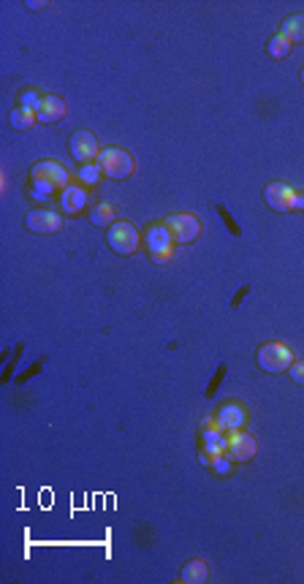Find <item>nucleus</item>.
<instances>
[{
    "label": "nucleus",
    "instance_id": "f257e3e1",
    "mask_svg": "<svg viewBox=\"0 0 304 584\" xmlns=\"http://www.w3.org/2000/svg\"><path fill=\"white\" fill-rule=\"evenodd\" d=\"M30 179H33V185H36V196H41V198L54 193V191H60V188H68V172H66V166H63L60 160H52V158L36 160L33 169H30Z\"/></svg>",
    "mask_w": 304,
    "mask_h": 584
},
{
    "label": "nucleus",
    "instance_id": "f03ea898",
    "mask_svg": "<svg viewBox=\"0 0 304 584\" xmlns=\"http://www.w3.org/2000/svg\"><path fill=\"white\" fill-rule=\"evenodd\" d=\"M255 362H258V367L264 372H269V375H280V372L291 370V364L296 362V356H293V351L288 348L286 342H264V345L258 348V354H255Z\"/></svg>",
    "mask_w": 304,
    "mask_h": 584
},
{
    "label": "nucleus",
    "instance_id": "7ed1b4c3",
    "mask_svg": "<svg viewBox=\"0 0 304 584\" xmlns=\"http://www.w3.org/2000/svg\"><path fill=\"white\" fill-rule=\"evenodd\" d=\"M95 163H98V169H101L109 179H128L133 174V169H136L133 155L126 153L123 147H107V150H101V155H98Z\"/></svg>",
    "mask_w": 304,
    "mask_h": 584
},
{
    "label": "nucleus",
    "instance_id": "20e7f679",
    "mask_svg": "<svg viewBox=\"0 0 304 584\" xmlns=\"http://www.w3.org/2000/svg\"><path fill=\"white\" fill-rule=\"evenodd\" d=\"M107 242H109V248L114 250L117 256H130L133 250L139 248V231H136L133 223L117 220V223H111V226H109Z\"/></svg>",
    "mask_w": 304,
    "mask_h": 584
},
{
    "label": "nucleus",
    "instance_id": "39448f33",
    "mask_svg": "<svg viewBox=\"0 0 304 584\" xmlns=\"http://www.w3.org/2000/svg\"><path fill=\"white\" fill-rule=\"evenodd\" d=\"M166 229L171 231V239L177 245H188L201 237V220L188 213H174L166 217Z\"/></svg>",
    "mask_w": 304,
    "mask_h": 584
},
{
    "label": "nucleus",
    "instance_id": "423d86ee",
    "mask_svg": "<svg viewBox=\"0 0 304 584\" xmlns=\"http://www.w3.org/2000/svg\"><path fill=\"white\" fill-rule=\"evenodd\" d=\"M264 201L274 213H291V210H296V191L283 179H274L264 188Z\"/></svg>",
    "mask_w": 304,
    "mask_h": 584
},
{
    "label": "nucleus",
    "instance_id": "0eeeda50",
    "mask_svg": "<svg viewBox=\"0 0 304 584\" xmlns=\"http://www.w3.org/2000/svg\"><path fill=\"white\" fill-rule=\"evenodd\" d=\"M68 147H71V155L79 160L82 166H85V163H92V160H98V155H101V147H98L95 133H92V131H85V128L73 131L71 139H68Z\"/></svg>",
    "mask_w": 304,
    "mask_h": 584
},
{
    "label": "nucleus",
    "instance_id": "6e6552de",
    "mask_svg": "<svg viewBox=\"0 0 304 584\" xmlns=\"http://www.w3.org/2000/svg\"><path fill=\"white\" fill-rule=\"evenodd\" d=\"M25 226L33 234H57L63 229V217L54 213V210H30L28 217H25Z\"/></svg>",
    "mask_w": 304,
    "mask_h": 584
},
{
    "label": "nucleus",
    "instance_id": "1a4fd4ad",
    "mask_svg": "<svg viewBox=\"0 0 304 584\" xmlns=\"http://www.w3.org/2000/svg\"><path fill=\"white\" fill-rule=\"evenodd\" d=\"M171 242H174V239H171V231L166 229V223L152 226V229L147 231V248H150V253H152L155 261H166V258H169Z\"/></svg>",
    "mask_w": 304,
    "mask_h": 584
},
{
    "label": "nucleus",
    "instance_id": "9d476101",
    "mask_svg": "<svg viewBox=\"0 0 304 584\" xmlns=\"http://www.w3.org/2000/svg\"><path fill=\"white\" fill-rule=\"evenodd\" d=\"M258 454V443L250 432H236L229 441V457L233 462H250Z\"/></svg>",
    "mask_w": 304,
    "mask_h": 584
},
{
    "label": "nucleus",
    "instance_id": "9b49d317",
    "mask_svg": "<svg viewBox=\"0 0 304 584\" xmlns=\"http://www.w3.org/2000/svg\"><path fill=\"white\" fill-rule=\"evenodd\" d=\"M66 112H68V104L60 98V95H44V101H41V107H38V123H57V120H63L66 117Z\"/></svg>",
    "mask_w": 304,
    "mask_h": 584
},
{
    "label": "nucleus",
    "instance_id": "f8f14e48",
    "mask_svg": "<svg viewBox=\"0 0 304 584\" xmlns=\"http://www.w3.org/2000/svg\"><path fill=\"white\" fill-rule=\"evenodd\" d=\"M60 207H63L68 215H79L85 207H87V191H85V188H76V185L63 188V193H60Z\"/></svg>",
    "mask_w": 304,
    "mask_h": 584
},
{
    "label": "nucleus",
    "instance_id": "ddd939ff",
    "mask_svg": "<svg viewBox=\"0 0 304 584\" xmlns=\"http://www.w3.org/2000/svg\"><path fill=\"white\" fill-rule=\"evenodd\" d=\"M179 579H182L185 584H204L207 579H209V566H207L204 560H190L188 566L182 568Z\"/></svg>",
    "mask_w": 304,
    "mask_h": 584
},
{
    "label": "nucleus",
    "instance_id": "4468645a",
    "mask_svg": "<svg viewBox=\"0 0 304 584\" xmlns=\"http://www.w3.org/2000/svg\"><path fill=\"white\" fill-rule=\"evenodd\" d=\"M280 36H286L291 44H304V14H293L280 25Z\"/></svg>",
    "mask_w": 304,
    "mask_h": 584
},
{
    "label": "nucleus",
    "instance_id": "2eb2a0df",
    "mask_svg": "<svg viewBox=\"0 0 304 584\" xmlns=\"http://www.w3.org/2000/svg\"><path fill=\"white\" fill-rule=\"evenodd\" d=\"M8 120H11V128H14V131H30V128L38 123V114L28 107H17L11 112Z\"/></svg>",
    "mask_w": 304,
    "mask_h": 584
},
{
    "label": "nucleus",
    "instance_id": "dca6fc26",
    "mask_svg": "<svg viewBox=\"0 0 304 584\" xmlns=\"http://www.w3.org/2000/svg\"><path fill=\"white\" fill-rule=\"evenodd\" d=\"M220 424L229 427V429H239V427L245 424V410L239 405H233V403H229V405L220 407Z\"/></svg>",
    "mask_w": 304,
    "mask_h": 584
},
{
    "label": "nucleus",
    "instance_id": "f3484780",
    "mask_svg": "<svg viewBox=\"0 0 304 584\" xmlns=\"http://www.w3.org/2000/svg\"><path fill=\"white\" fill-rule=\"evenodd\" d=\"M291 47H293V44H291L286 36H280V33H277V36L269 41L267 49H269V54H272L274 60H286L288 54H291Z\"/></svg>",
    "mask_w": 304,
    "mask_h": 584
},
{
    "label": "nucleus",
    "instance_id": "a211bd4d",
    "mask_svg": "<svg viewBox=\"0 0 304 584\" xmlns=\"http://www.w3.org/2000/svg\"><path fill=\"white\" fill-rule=\"evenodd\" d=\"M90 220L95 226H111L114 223V207L111 204H98L92 213H90Z\"/></svg>",
    "mask_w": 304,
    "mask_h": 584
},
{
    "label": "nucleus",
    "instance_id": "6ab92c4d",
    "mask_svg": "<svg viewBox=\"0 0 304 584\" xmlns=\"http://www.w3.org/2000/svg\"><path fill=\"white\" fill-rule=\"evenodd\" d=\"M101 174H104V172L98 169V163H85V166L79 169V177H82V182H85V185H95Z\"/></svg>",
    "mask_w": 304,
    "mask_h": 584
},
{
    "label": "nucleus",
    "instance_id": "aec40b11",
    "mask_svg": "<svg viewBox=\"0 0 304 584\" xmlns=\"http://www.w3.org/2000/svg\"><path fill=\"white\" fill-rule=\"evenodd\" d=\"M19 107H28V109H33V112H38V107H41V101H44V95H38V93H33V90H28V93H22L19 95Z\"/></svg>",
    "mask_w": 304,
    "mask_h": 584
},
{
    "label": "nucleus",
    "instance_id": "412c9836",
    "mask_svg": "<svg viewBox=\"0 0 304 584\" xmlns=\"http://www.w3.org/2000/svg\"><path fill=\"white\" fill-rule=\"evenodd\" d=\"M288 375H291V381H293V383H302L304 386V359H296V362L291 364Z\"/></svg>",
    "mask_w": 304,
    "mask_h": 584
},
{
    "label": "nucleus",
    "instance_id": "4be33fe9",
    "mask_svg": "<svg viewBox=\"0 0 304 584\" xmlns=\"http://www.w3.org/2000/svg\"><path fill=\"white\" fill-rule=\"evenodd\" d=\"M212 470H215L217 476H229V473H231V465H229V460H215L212 462Z\"/></svg>",
    "mask_w": 304,
    "mask_h": 584
},
{
    "label": "nucleus",
    "instance_id": "5701e85b",
    "mask_svg": "<svg viewBox=\"0 0 304 584\" xmlns=\"http://www.w3.org/2000/svg\"><path fill=\"white\" fill-rule=\"evenodd\" d=\"M296 210H302L304 213V193H296Z\"/></svg>",
    "mask_w": 304,
    "mask_h": 584
},
{
    "label": "nucleus",
    "instance_id": "b1692460",
    "mask_svg": "<svg viewBox=\"0 0 304 584\" xmlns=\"http://www.w3.org/2000/svg\"><path fill=\"white\" fill-rule=\"evenodd\" d=\"M302 85H304V68H302Z\"/></svg>",
    "mask_w": 304,
    "mask_h": 584
}]
</instances>
